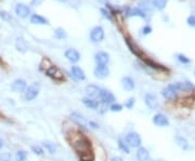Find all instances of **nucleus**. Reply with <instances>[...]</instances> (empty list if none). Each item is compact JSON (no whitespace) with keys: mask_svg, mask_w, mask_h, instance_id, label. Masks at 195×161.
I'll return each mask as SVG.
<instances>
[{"mask_svg":"<svg viewBox=\"0 0 195 161\" xmlns=\"http://www.w3.org/2000/svg\"><path fill=\"white\" fill-rule=\"evenodd\" d=\"M125 142L130 148H139L142 144L141 136L137 132H130L125 136Z\"/></svg>","mask_w":195,"mask_h":161,"instance_id":"f257e3e1","label":"nucleus"},{"mask_svg":"<svg viewBox=\"0 0 195 161\" xmlns=\"http://www.w3.org/2000/svg\"><path fill=\"white\" fill-rule=\"evenodd\" d=\"M39 92H40V83L39 82L31 83L25 91L26 101H33V99H35L38 96Z\"/></svg>","mask_w":195,"mask_h":161,"instance_id":"f03ea898","label":"nucleus"},{"mask_svg":"<svg viewBox=\"0 0 195 161\" xmlns=\"http://www.w3.org/2000/svg\"><path fill=\"white\" fill-rule=\"evenodd\" d=\"M99 99L100 102H102L104 105H112L113 103H115L116 101V97L115 95L106 89H101V92H100L99 95Z\"/></svg>","mask_w":195,"mask_h":161,"instance_id":"7ed1b4c3","label":"nucleus"},{"mask_svg":"<svg viewBox=\"0 0 195 161\" xmlns=\"http://www.w3.org/2000/svg\"><path fill=\"white\" fill-rule=\"evenodd\" d=\"M161 95L164 96L165 99L168 101H174L178 96V90L176 89L174 84H169L166 88H164L161 90Z\"/></svg>","mask_w":195,"mask_h":161,"instance_id":"20e7f679","label":"nucleus"},{"mask_svg":"<svg viewBox=\"0 0 195 161\" xmlns=\"http://www.w3.org/2000/svg\"><path fill=\"white\" fill-rule=\"evenodd\" d=\"M70 120H72V121H73L74 123H76V125H77L79 128H83V129H86V128H88L89 121L86 119V118L83 117V115L79 114V112H73L72 114L70 115Z\"/></svg>","mask_w":195,"mask_h":161,"instance_id":"39448f33","label":"nucleus"},{"mask_svg":"<svg viewBox=\"0 0 195 161\" xmlns=\"http://www.w3.org/2000/svg\"><path fill=\"white\" fill-rule=\"evenodd\" d=\"M47 75L49 76L50 78H52L53 80H55V81L64 80V76H63V73L55 65H51L49 68H48V69H47Z\"/></svg>","mask_w":195,"mask_h":161,"instance_id":"423d86ee","label":"nucleus"},{"mask_svg":"<svg viewBox=\"0 0 195 161\" xmlns=\"http://www.w3.org/2000/svg\"><path fill=\"white\" fill-rule=\"evenodd\" d=\"M90 39L93 42H101L104 39V29L101 26H96L90 33Z\"/></svg>","mask_w":195,"mask_h":161,"instance_id":"0eeeda50","label":"nucleus"},{"mask_svg":"<svg viewBox=\"0 0 195 161\" xmlns=\"http://www.w3.org/2000/svg\"><path fill=\"white\" fill-rule=\"evenodd\" d=\"M153 123L156 125V127L165 128V127H168L169 125V119L164 114L158 112V114H156L153 117Z\"/></svg>","mask_w":195,"mask_h":161,"instance_id":"6e6552de","label":"nucleus"},{"mask_svg":"<svg viewBox=\"0 0 195 161\" xmlns=\"http://www.w3.org/2000/svg\"><path fill=\"white\" fill-rule=\"evenodd\" d=\"M26 89H27V84H26V81L23 79H16L11 84V90L15 93H22V92L26 91Z\"/></svg>","mask_w":195,"mask_h":161,"instance_id":"1a4fd4ad","label":"nucleus"},{"mask_svg":"<svg viewBox=\"0 0 195 161\" xmlns=\"http://www.w3.org/2000/svg\"><path fill=\"white\" fill-rule=\"evenodd\" d=\"M93 74L96 78L105 79L106 77H109V69L106 65H96V67L94 68V70H93Z\"/></svg>","mask_w":195,"mask_h":161,"instance_id":"9d476101","label":"nucleus"},{"mask_svg":"<svg viewBox=\"0 0 195 161\" xmlns=\"http://www.w3.org/2000/svg\"><path fill=\"white\" fill-rule=\"evenodd\" d=\"M94 61L96 65H107L109 62V54L104 51H100L94 55Z\"/></svg>","mask_w":195,"mask_h":161,"instance_id":"9b49d317","label":"nucleus"},{"mask_svg":"<svg viewBox=\"0 0 195 161\" xmlns=\"http://www.w3.org/2000/svg\"><path fill=\"white\" fill-rule=\"evenodd\" d=\"M70 74H72V77L75 79L76 81H83L86 79V74L81 69L79 66H72V69H70Z\"/></svg>","mask_w":195,"mask_h":161,"instance_id":"f8f14e48","label":"nucleus"},{"mask_svg":"<svg viewBox=\"0 0 195 161\" xmlns=\"http://www.w3.org/2000/svg\"><path fill=\"white\" fill-rule=\"evenodd\" d=\"M15 13L18 14V16L22 18H25L31 14V9L25 3H18L15 7Z\"/></svg>","mask_w":195,"mask_h":161,"instance_id":"ddd939ff","label":"nucleus"},{"mask_svg":"<svg viewBox=\"0 0 195 161\" xmlns=\"http://www.w3.org/2000/svg\"><path fill=\"white\" fill-rule=\"evenodd\" d=\"M144 103H145V105L150 109H156L157 106H158V102H157L156 96L152 93L145 94V96H144Z\"/></svg>","mask_w":195,"mask_h":161,"instance_id":"4468645a","label":"nucleus"},{"mask_svg":"<svg viewBox=\"0 0 195 161\" xmlns=\"http://www.w3.org/2000/svg\"><path fill=\"white\" fill-rule=\"evenodd\" d=\"M176 89L178 91H182V92H191L194 91L195 87L193 86V83H191L190 81H184V82H176L174 83Z\"/></svg>","mask_w":195,"mask_h":161,"instance_id":"2eb2a0df","label":"nucleus"},{"mask_svg":"<svg viewBox=\"0 0 195 161\" xmlns=\"http://www.w3.org/2000/svg\"><path fill=\"white\" fill-rule=\"evenodd\" d=\"M64 55L70 63H77L78 61L80 60V54H79V52H78L77 50L72 49V48L66 50Z\"/></svg>","mask_w":195,"mask_h":161,"instance_id":"dca6fc26","label":"nucleus"},{"mask_svg":"<svg viewBox=\"0 0 195 161\" xmlns=\"http://www.w3.org/2000/svg\"><path fill=\"white\" fill-rule=\"evenodd\" d=\"M100 92H101V88L94 86V84H89L86 87V93L88 97H91V99H99Z\"/></svg>","mask_w":195,"mask_h":161,"instance_id":"f3484780","label":"nucleus"},{"mask_svg":"<svg viewBox=\"0 0 195 161\" xmlns=\"http://www.w3.org/2000/svg\"><path fill=\"white\" fill-rule=\"evenodd\" d=\"M135 157L139 161H148L150 160V153L145 147L140 146L139 148H137Z\"/></svg>","mask_w":195,"mask_h":161,"instance_id":"a211bd4d","label":"nucleus"},{"mask_svg":"<svg viewBox=\"0 0 195 161\" xmlns=\"http://www.w3.org/2000/svg\"><path fill=\"white\" fill-rule=\"evenodd\" d=\"M81 102H83V104L89 109H94V110H96V109L99 108V105H100L99 102L94 99L88 97V96H87V97H83V99H81Z\"/></svg>","mask_w":195,"mask_h":161,"instance_id":"6ab92c4d","label":"nucleus"},{"mask_svg":"<svg viewBox=\"0 0 195 161\" xmlns=\"http://www.w3.org/2000/svg\"><path fill=\"white\" fill-rule=\"evenodd\" d=\"M122 88L125 89L126 91H132L133 89H135V80H133L132 78L128 77V76H126V77H122Z\"/></svg>","mask_w":195,"mask_h":161,"instance_id":"aec40b11","label":"nucleus"},{"mask_svg":"<svg viewBox=\"0 0 195 161\" xmlns=\"http://www.w3.org/2000/svg\"><path fill=\"white\" fill-rule=\"evenodd\" d=\"M154 8L153 1H150V0H142L140 3H139V9L146 13V12H151Z\"/></svg>","mask_w":195,"mask_h":161,"instance_id":"412c9836","label":"nucleus"},{"mask_svg":"<svg viewBox=\"0 0 195 161\" xmlns=\"http://www.w3.org/2000/svg\"><path fill=\"white\" fill-rule=\"evenodd\" d=\"M127 15L128 16H140V17L144 18L146 16V14L139 8H129L127 10Z\"/></svg>","mask_w":195,"mask_h":161,"instance_id":"4be33fe9","label":"nucleus"},{"mask_svg":"<svg viewBox=\"0 0 195 161\" xmlns=\"http://www.w3.org/2000/svg\"><path fill=\"white\" fill-rule=\"evenodd\" d=\"M176 142H177L178 146H179L180 148H182L183 150H187V149H189V147H190L187 140L183 137V136H181V135L176 136Z\"/></svg>","mask_w":195,"mask_h":161,"instance_id":"5701e85b","label":"nucleus"},{"mask_svg":"<svg viewBox=\"0 0 195 161\" xmlns=\"http://www.w3.org/2000/svg\"><path fill=\"white\" fill-rule=\"evenodd\" d=\"M117 146H118V149H119L120 151L127 153V155L130 153V147L128 146V144L126 143L122 138H118V140H117Z\"/></svg>","mask_w":195,"mask_h":161,"instance_id":"b1692460","label":"nucleus"},{"mask_svg":"<svg viewBox=\"0 0 195 161\" xmlns=\"http://www.w3.org/2000/svg\"><path fill=\"white\" fill-rule=\"evenodd\" d=\"M31 23L33 24H38V25H44V24H49L48 23L47 18L42 17V16L38 15V14H34L31 17Z\"/></svg>","mask_w":195,"mask_h":161,"instance_id":"393cba45","label":"nucleus"},{"mask_svg":"<svg viewBox=\"0 0 195 161\" xmlns=\"http://www.w3.org/2000/svg\"><path fill=\"white\" fill-rule=\"evenodd\" d=\"M126 43H127V46H128V48H129V50L133 53V54L137 55V56H140L141 57V55H142L141 50L139 49V48L137 47V46H135V44L133 43L132 41H130L129 39H127V40H126Z\"/></svg>","mask_w":195,"mask_h":161,"instance_id":"a878e982","label":"nucleus"},{"mask_svg":"<svg viewBox=\"0 0 195 161\" xmlns=\"http://www.w3.org/2000/svg\"><path fill=\"white\" fill-rule=\"evenodd\" d=\"M44 147L46 148V150L50 153H57V145L54 143H52L50 140H44Z\"/></svg>","mask_w":195,"mask_h":161,"instance_id":"bb28decb","label":"nucleus"},{"mask_svg":"<svg viewBox=\"0 0 195 161\" xmlns=\"http://www.w3.org/2000/svg\"><path fill=\"white\" fill-rule=\"evenodd\" d=\"M15 46H16V49L20 52H26V50H27V44H26L25 40L23 38H18L15 42Z\"/></svg>","mask_w":195,"mask_h":161,"instance_id":"cd10ccee","label":"nucleus"},{"mask_svg":"<svg viewBox=\"0 0 195 161\" xmlns=\"http://www.w3.org/2000/svg\"><path fill=\"white\" fill-rule=\"evenodd\" d=\"M145 64L148 66V67L154 68V69H157V70H167L165 67H163V66H161V65H159V64H157V63H155V62H154V61L148 60V58H145Z\"/></svg>","mask_w":195,"mask_h":161,"instance_id":"c85d7f7f","label":"nucleus"},{"mask_svg":"<svg viewBox=\"0 0 195 161\" xmlns=\"http://www.w3.org/2000/svg\"><path fill=\"white\" fill-rule=\"evenodd\" d=\"M122 109H124V107H122V104H119V103H113L112 105H109V110L113 112H122Z\"/></svg>","mask_w":195,"mask_h":161,"instance_id":"c756f323","label":"nucleus"},{"mask_svg":"<svg viewBox=\"0 0 195 161\" xmlns=\"http://www.w3.org/2000/svg\"><path fill=\"white\" fill-rule=\"evenodd\" d=\"M153 5L159 10H163L167 5V0H153Z\"/></svg>","mask_w":195,"mask_h":161,"instance_id":"7c9ffc66","label":"nucleus"},{"mask_svg":"<svg viewBox=\"0 0 195 161\" xmlns=\"http://www.w3.org/2000/svg\"><path fill=\"white\" fill-rule=\"evenodd\" d=\"M27 158V153L25 150H18L15 155V160L16 161H25Z\"/></svg>","mask_w":195,"mask_h":161,"instance_id":"2f4dec72","label":"nucleus"},{"mask_svg":"<svg viewBox=\"0 0 195 161\" xmlns=\"http://www.w3.org/2000/svg\"><path fill=\"white\" fill-rule=\"evenodd\" d=\"M54 36L57 39H64V38H66V33L63 28H57L54 30Z\"/></svg>","mask_w":195,"mask_h":161,"instance_id":"473e14b6","label":"nucleus"},{"mask_svg":"<svg viewBox=\"0 0 195 161\" xmlns=\"http://www.w3.org/2000/svg\"><path fill=\"white\" fill-rule=\"evenodd\" d=\"M31 150H33V153H36V155H38V156H42L44 153V149H42V147H40V146L38 145H34L31 146Z\"/></svg>","mask_w":195,"mask_h":161,"instance_id":"72a5a7b5","label":"nucleus"},{"mask_svg":"<svg viewBox=\"0 0 195 161\" xmlns=\"http://www.w3.org/2000/svg\"><path fill=\"white\" fill-rule=\"evenodd\" d=\"M177 58L180 63H182V64H190L191 63L190 58H189L187 56H185V55H183V54H178Z\"/></svg>","mask_w":195,"mask_h":161,"instance_id":"f704fd0d","label":"nucleus"},{"mask_svg":"<svg viewBox=\"0 0 195 161\" xmlns=\"http://www.w3.org/2000/svg\"><path fill=\"white\" fill-rule=\"evenodd\" d=\"M135 97H130V99H128L127 101H126V103H125V105H124V106H125L126 108H128V109H132V107L135 106Z\"/></svg>","mask_w":195,"mask_h":161,"instance_id":"c9c22d12","label":"nucleus"},{"mask_svg":"<svg viewBox=\"0 0 195 161\" xmlns=\"http://www.w3.org/2000/svg\"><path fill=\"white\" fill-rule=\"evenodd\" d=\"M0 161H12V158H11V155L8 153H2L0 156Z\"/></svg>","mask_w":195,"mask_h":161,"instance_id":"e433bc0d","label":"nucleus"},{"mask_svg":"<svg viewBox=\"0 0 195 161\" xmlns=\"http://www.w3.org/2000/svg\"><path fill=\"white\" fill-rule=\"evenodd\" d=\"M187 23L189 26H195V15H191L187 17Z\"/></svg>","mask_w":195,"mask_h":161,"instance_id":"4c0bfd02","label":"nucleus"},{"mask_svg":"<svg viewBox=\"0 0 195 161\" xmlns=\"http://www.w3.org/2000/svg\"><path fill=\"white\" fill-rule=\"evenodd\" d=\"M0 17L5 20V21H9L11 18V15L8 13V12H5V11H2V12H0Z\"/></svg>","mask_w":195,"mask_h":161,"instance_id":"58836bf2","label":"nucleus"},{"mask_svg":"<svg viewBox=\"0 0 195 161\" xmlns=\"http://www.w3.org/2000/svg\"><path fill=\"white\" fill-rule=\"evenodd\" d=\"M151 31H152V28L148 25H146V26H144L142 28V33H143V35H148V34H151Z\"/></svg>","mask_w":195,"mask_h":161,"instance_id":"ea45409f","label":"nucleus"},{"mask_svg":"<svg viewBox=\"0 0 195 161\" xmlns=\"http://www.w3.org/2000/svg\"><path fill=\"white\" fill-rule=\"evenodd\" d=\"M89 127L92 128V129H99V125L93 121H89Z\"/></svg>","mask_w":195,"mask_h":161,"instance_id":"a19ab883","label":"nucleus"},{"mask_svg":"<svg viewBox=\"0 0 195 161\" xmlns=\"http://www.w3.org/2000/svg\"><path fill=\"white\" fill-rule=\"evenodd\" d=\"M101 12H102V13H103V16H105V17H107V18H109V20H111V18H112V17H111V15H109V12H107V11H105V10H104V9H102Z\"/></svg>","mask_w":195,"mask_h":161,"instance_id":"79ce46f5","label":"nucleus"},{"mask_svg":"<svg viewBox=\"0 0 195 161\" xmlns=\"http://www.w3.org/2000/svg\"><path fill=\"white\" fill-rule=\"evenodd\" d=\"M111 161H124V160H122V157L115 156V157H112V158H111Z\"/></svg>","mask_w":195,"mask_h":161,"instance_id":"37998d69","label":"nucleus"},{"mask_svg":"<svg viewBox=\"0 0 195 161\" xmlns=\"http://www.w3.org/2000/svg\"><path fill=\"white\" fill-rule=\"evenodd\" d=\"M2 147H3V140L0 138V149H1Z\"/></svg>","mask_w":195,"mask_h":161,"instance_id":"c03bdc74","label":"nucleus"},{"mask_svg":"<svg viewBox=\"0 0 195 161\" xmlns=\"http://www.w3.org/2000/svg\"><path fill=\"white\" fill-rule=\"evenodd\" d=\"M156 161H165V160H163V159H158V160H156Z\"/></svg>","mask_w":195,"mask_h":161,"instance_id":"a18cd8bd","label":"nucleus"},{"mask_svg":"<svg viewBox=\"0 0 195 161\" xmlns=\"http://www.w3.org/2000/svg\"><path fill=\"white\" fill-rule=\"evenodd\" d=\"M59 1H66V0H59Z\"/></svg>","mask_w":195,"mask_h":161,"instance_id":"49530a36","label":"nucleus"}]
</instances>
